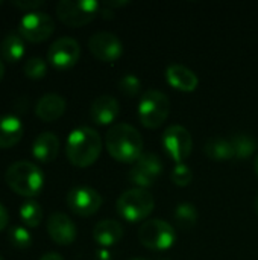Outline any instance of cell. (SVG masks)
I'll return each mask as SVG.
<instances>
[{
  "label": "cell",
  "mask_w": 258,
  "mask_h": 260,
  "mask_svg": "<svg viewBox=\"0 0 258 260\" xmlns=\"http://www.w3.org/2000/svg\"><path fill=\"white\" fill-rule=\"evenodd\" d=\"M105 146L114 160L120 163H135L143 154V137L132 125L116 123L106 133Z\"/></svg>",
  "instance_id": "6da1fadb"
},
{
  "label": "cell",
  "mask_w": 258,
  "mask_h": 260,
  "mask_svg": "<svg viewBox=\"0 0 258 260\" xmlns=\"http://www.w3.org/2000/svg\"><path fill=\"white\" fill-rule=\"evenodd\" d=\"M102 152V139L99 133L90 126L73 129L67 139L65 154L71 165L87 168L93 165Z\"/></svg>",
  "instance_id": "7a4b0ae2"
},
{
  "label": "cell",
  "mask_w": 258,
  "mask_h": 260,
  "mask_svg": "<svg viewBox=\"0 0 258 260\" xmlns=\"http://www.w3.org/2000/svg\"><path fill=\"white\" fill-rule=\"evenodd\" d=\"M6 184L9 189L24 198H35L44 187V175L41 169L32 161H15L5 174Z\"/></svg>",
  "instance_id": "3957f363"
},
{
  "label": "cell",
  "mask_w": 258,
  "mask_h": 260,
  "mask_svg": "<svg viewBox=\"0 0 258 260\" xmlns=\"http://www.w3.org/2000/svg\"><path fill=\"white\" fill-rule=\"evenodd\" d=\"M154 206L155 201L152 193L148 189L140 187L123 192L116 203L117 213L128 222H140L146 219L152 213Z\"/></svg>",
  "instance_id": "277c9868"
},
{
  "label": "cell",
  "mask_w": 258,
  "mask_h": 260,
  "mask_svg": "<svg viewBox=\"0 0 258 260\" xmlns=\"http://www.w3.org/2000/svg\"><path fill=\"white\" fill-rule=\"evenodd\" d=\"M170 99L160 90H148L138 104V119L143 126L155 129L161 126L170 114Z\"/></svg>",
  "instance_id": "5b68a950"
},
{
  "label": "cell",
  "mask_w": 258,
  "mask_h": 260,
  "mask_svg": "<svg viewBox=\"0 0 258 260\" xmlns=\"http://www.w3.org/2000/svg\"><path fill=\"white\" fill-rule=\"evenodd\" d=\"M55 9L58 18L64 24L70 27H81L94 20L102 6L96 0H59Z\"/></svg>",
  "instance_id": "8992f818"
},
{
  "label": "cell",
  "mask_w": 258,
  "mask_h": 260,
  "mask_svg": "<svg viewBox=\"0 0 258 260\" xmlns=\"http://www.w3.org/2000/svg\"><path fill=\"white\" fill-rule=\"evenodd\" d=\"M173 227L163 219H149L138 229V241L143 247L154 251L169 250L175 244Z\"/></svg>",
  "instance_id": "52a82bcc"
},
{
  "label": "cell",
  "mask_w": 258,
  "mask_h": 260,
  "mask_svg": "<svg viewBox=\"0 0 258 260\" xmlns=\"http://www.w3.org/2000/svg\"><path fill=\"white\" fill-rule=\"evenodd\" d=\"M55 30L53 18L41 11L27 12L21 17L18 23V34L23 40L30 43H43L46 41Z\"/></svg>",
  "instance_id": "ba28073f"
},
{
  "label": "cell",
  "mask_w": 258,
  "mask_h": 260,
  "mask_svg": "<svg viewBox=\"0 0 258 260\" xmlns=\"http://www.w3.org/2000/svg\"><path fill=\"white\" fill-rule=\"evenodd\" d=\"M161 140L167 155L176 163H184V160L190 155L193 149L192 134L182 125L167 126L163 133Z\"/></svg>",
  "instance_id": "9c48e42d"
},
{
  "label": "cell",
  "mask_w": 258,
  "mask_h": 260,
  "mask_svg": "<svg viewBox=\"0 0 258 260\" xmlns=\"http://www.w3.org/2000/svg\"><path fill=\"white\" fill-rule=\"evenodd\" d=\"M81 58V46L75 38L61 37L55 40L47 50V61L58 70L73 67Z\"/></svg>",
  "instance_id": "30bf717a"
},
{
  "label": "cell",
  "mask_w": 258,
  "mask_h": 260,
  "mask_svg": "<svg viewBox=\"0 0 258 260\" xmlns=\"http://www.w3.org/2000/svg\"><path fill=\"white\" fill-rule=\"evenodd\" d=\"M102 197L88 186H76L67 193V206L78 216H91L102 207Z\"/></svg>",
  "instance_id": "8fae6325"
},
{
  "label": "cell",
  "mask_w": 258,
  "mask_h": 260,
  "mask_svg": "<svg viewBox=\"0 0 258 260\" xmlns=\"http://www.w3.org/2000/svg\"><path fill=\"white\" fill-rule=\"evenodd\" d=\"M90 52L103 62H113L123 53V44L120 38L111 32H96L88 38Z\"/></svg>",
  "instance_id": "7c38bea8"
},
{
  "label": "cell",
  "mask_w": 258,
  "mask_h": 260,
  "mask_svg": "<svg viewBox=\"0 0 258 260\" xmlns=\"http://www.w3.org/2000/svg\"><path fill=\"white\" fill-rule=\"evenodd\" d=\"M47 233L55 244L65 247L75 242L78 230L75 222L65 213L56 212L47 219Z\"/></svg>",
  "instance_id": "4fadbf2b"
},
{
  "label": "cell",
  "mask_w": 258,
  "mask_h": 260,
  "mask_svg": "<svg viewBox=\"0 0 258 260\" xmlns=\"http://www.w3.org/2000/svg\"><path fill=\"white\" fill-rule=\"evenodd\" d=\"M120 113V104L116 98L109 94H102L96 98L90 107V117L97 125L113 123Z\"/></svg>",
  "instance_id": "5bb4252c"
},
{
  "label": "cell",
  "mask_w": 258,
  "mask_h": 260,
  "mask_svg": "<svg viewBox=\"0 0 258 260\" xmlns=\"http://www.w3.org/2000/svg\"><path fill=\"white\" fill-rule=\"evenodd\" d=\"M65 99L61 94L56 93H47L43 94L36 105H35V114L43 120V122H55L59 119L64 111H65Z\"/></svg>",
  "instance_id": "9a60e30c"
},
{
  "label": "cell",
  "mask_w": 258,
  "mask_h": 260,
  "mask_svg": "<svg viewBox=\"0 0 258 260\" xmlns=\"http://www.w3.org/2000/svg\"><path fill=\"white\" fill-rule=\"evenodd\" d=\"M32 155L41 163H50L58 157L59 139L55 133L46 131L35 137L32 143Z\"/></svg>",
  "instance_id": "2e32d148"
},
{
  "label": "cell",
  "mask_w": 258,
  "mask_h": 260,
  "mask_svg": "<svg viewBox=\"0 0 258 260\" xmlns=\"http://www.w3.org/2000/svg\"><path fill=\"white\" fill-rule=\"evenodd\" d=\"M166 79L173 88L181 91H193L199 84L196 73L182 64H170L166 69Z\"/></svg>",
  "instance_id": "e0dca14e"
},
{
  "label": "cell",
  "mask_w": 258,
  "mask_h": 260,
  "mask_svg": "<svg viewBox=\"0 0 258 260\" xmlns=\"http://www.w3.org/2000/svg\"><path fill=\"white\" fill-rule=\"evenodd\" d=\"M93 238L96 244L103 248L117 245L123 238V227L114 219H103L93 229Z\"/></svg>",
  "instance_id": "ac0fdd59"
},
{
  "label": "cell",
  "mask_w": 258,
  "mask_h": 260,
  "mask_svg": "<svg viewBox=\"0 0 258 260\" xmlns=\"http://www.w3.org/2000/svg\"><path fill=\"white\" fill-rule=\"evenodd\" d=\"M23 137L21 120L14 114L0 116V149L15 146Z\"/></svg>",
  "instance_id": "d6986e66"
},
{
  "label": "cell",
  "mask_w": 258,
  "mask_h": 260,
  "mask_svg": "<svg viewBox=\"0 0 258 260\" xmlns=\"http://www.w3.org/2000/svg\"><path fill=\"white\" fill-rule=\"evenodd\" d=\"M0 53L6 62L14 64L20 61L24 55V40L21 38V35L15 32L6 34L0 43Z\"/></svg>",
  "instance_id": "ffe728a7"
},
{
  "label": "cell",
  "mask_w": 258,
  "mask_h": 260,
  "mask_svg": "<svg viewBox=\"0 0 258 260\" xmlns=\"http://www.w3.org/2000/svg\"><path fill=\"white\" fill-rule=\"evenodd\" d=\"M205 154L213 161H228L234 158V149L230 139L224 137H211L205 143Z\"/></svg>",
  "instance_id": "44dd1931"
},
{
  "label": "cell",
  "mask_w": 258,
  "mask_h": 260,
  "mask_svg": "<svg viewBox=\"0 0 258 260\" xmlns=\"http://www.w3.org/2000/svg\"><path fill=\"white\" fill-rule=\"evenodd\" d=\"M230 142L234 149V158H237V160H246V158L252 157L257 149V142L249 134H243V133L234 134L230 139Z\"/></svg>",
  "instance_id": "7402d4cb"
},
{
  "label": "cell",
  "mask_w": 258,
  "mask_h": 260,
  "mask_svg": "<svg viewBox=\"0 0 258 260\" xmlns=\"http://www.w3.org/2000/svg\"><path fill=\"white\" fill-rule=\"evenodd\" d=\"M198 218H199L198 209L193 204H190V203H181L173 210L175 224L179 229H182V230L193 229L196 225V222H198Z\"/></svg>",
  "instance_id": "603a6c76"
},
{
  "label": "cell",
  "mask_w": 258,
  "mask_h": 260,
  "mask_svg": "<svg viewBox=\"0 0 258 260\" xmlns=\"http://www.w3.org/2000/svg\"><path fill=\"white\" fill-rule=\"evenodd\" d=\"M20 218L26 227L35 229L43 221V209L35 200H27L20 207Z\"/></svg>",
  "instance_id": "cb8c5ba5"
},
{
  "label": "cell",
  "mask_w": 258,
  "mask_h": 260,
  "mask_svg": "<svg viewBox=\"0 0 258 260\" xmlns=\"http://www.w3.org/2000/svg\"><path fill=\"white\" fill-rule=\"evenodd\" d=\"M135 166H138L140 169H143L149 177H152L155 181L158 180V177H161L163 174V161L161 158L154 154V152H143L141 157L134 163Z\"/></svg>",
  "instance_id": "d4e9b609"
},
{
  "label": "cell",
  "mask_w": 258,
  "mask_h": 260,
  "mask_svg": "<svg viewBox=\"0 0 258 260\" xmlns=\"http://www.w3.org/2000/svg\"><path fill=\"white\" fill-rule=\"evenodd\" d=\"M8 241L17 250H26L32 245V236L24 227H12L8 232Z\"/></svg>",
  "instance_id": "484cf974"
},
{
  "label": "cell",
  "mask_w": 258,
  "mask_h": 260,
  "mask_svg": "<svg viewBox=\"0 0 258 260\" xmlns=\"http://www.w3.org/2000/svg\"><path fill=\"white\" fill-rule=\"evenodd\" d=\"M23 72L27 78L30 79H41L47 73V64L43 58L40 56H32L24 62Z\"/></svg>",
  "instance_id": "4316f807"
},
{
  "label": "cell",
  "mask_w": 258,
  "mask_h": 260,
  "mask_svg": "<svg viewBox=\"0 0 258 260\" xmlns=\"http://www.w3.org/2000/svg\"><path fill=\"white\" fill-rule=\"evenodd\" d=\"M140 88H141V82L135 75L128 73V75L122 76L120 81H119V90L128 98L137 96L140 93Z\"/></svg>",
  "instance_id": "83f0119b"
},
{
  "label": "cell",
  "mask_w": 258,
  "mask_h": 260,
  "mask_svg": "<svg viewBox=\"0 0 258 260\" xmlns=\"http://www.w3.org/2000/svg\"><path fill=\"white\" fill-rule=\"evenodd\" d=\"M172 181L179 186V187H186L192 183L193 180V172L192 169L186 165V163H176V166L172 171Z\"/></svg>",
  "instance_id": "f1b7e54d"
},
{
  "label": "cell",
  "mask_w": 258,
  "mask_h": 260,
  "mask_svg": "<svg viewBox=\"0 0 258 260\" xmlns=\"http://www.w3.org/2000/svg\"><path fill=\"white\" fill-rule=\"evenodd\" d=\"M15 8L21 9V11H27V12H33L38 8L44 6L43 0H12L11 2Z\"/></svg>",
  "instance_id": "f546056e"
},
{
  "label": "cell",
  "mask_w": 258,
  "mask_h": 260,
  "mask_svg": "<svg viewBox=\"0 0 258 260\" xmlns=\"http://www.w3.org/2000/svg\"><path fill=\"white\" fill-rule=\"evenodd\" d=\"M8 222H9V213L5 209V206L0 204V232H3L8 227Z\"/></svg>",
  "instance_id": "4dcf8cb0"
},
{
  "label": "cell",
  "mask_w": 258,
  "mask_h": 260,
  "mask_svg": "<svg viewBox=\"0 0 258 260\" xmlns=\"http://www.w3.org/2000/svg\"><path fill=\"white\" fill-rule=\"evenodd\" d=\"M40 260H64V259H62V256H61V254H58V253H47V254H44V256H43Z\"/></svg>",
  "instance_id": "1f68e13d"
},
{
  "label": "cell",
  "mask_w": 258,
  "mask_h": 260,
  "mask_svg": "<svg viewBox=\"0 0 258 260\" xmlns=\"http://www.w3.org/2000/svg\"><path fill=\"white\" fill-rule=\"evenodd\" d=\"M129 2H105L103 3V6L105 8H117V6H125V5H128Z\"/></svg>",
  "instance_id": "d6a6232c"
},
{
  "label": "cell",
  "mask_w": 258,
  "mask_h": 260,
  "mask_svg": "<svg viewBox=\"0 0 258 260\" xmlns=\"http://www.w3.org/2000/svg\"><path fill=\"white\" fill-rule=\"evenodd\" d=\"M3 76H5V64H3V61L0 59V81L3 79Z\"/></svg>",
  "instance_id": "836d02e7"
},
{
  "label": "cell",
  "mask_w": 258,
  "mask_h": 260,
  "mask_svg": "<svg viewBox=\"0 0 258 260\" xmlns=\"http://www.w3.org/2000/svg\"><path fill=\"white\" fill-rule=\"evenodd\" d=\"M254 206H255V212H257V215H258V195H257V198H255V203H254Z\"/></svg>",
  "instance_id": "e575fe53"
},
{
  "label": "cell",
  "mask_w": 258,
  "mask_h": 260,
  "mask_svg": "<svg viewBox=\"0 0 258 260\" xmlns=\"http://www.w3.org/2000/svg\"><path fill=\"white\" fill-rule=\"evenodd\" d=\"M254 166H255V174L258 175V155L257 158H255V165H254Z\"/></svg>",
  "instance_id": "d590c367"
},
{
  "label": "cell",
  "mask_w": 258,
  "mask_h": 260,
  "mask_svg": "<svg viewBox=\"0 0 258 260\" xmlns=\"http://www.w3.org/2000/svg\"><path fill=\"white\" fill-rule=\"evenodd\" d=\"M129 260H146V259H138V257H137V259H129Z\"/></svg>",
  "instance_id": "8d00e7d4"
},
{
  "label": "cell",
  "mask_w": 258,
  "mask_h": 260,
  "mask_svg": "<svg viewBox=\"0 0 258 260\" xmlns=\"http://www.w3.org/2000/svg\"><path fill=\"white\" fill-rule=\"evenodd\" d=\"M0 260H3V257H2V256H0Z\"/></svg>",
  "instance_id": "74e56055"
},
{
  "label": "cell",
  "mask_w": 258,
  "mask_h": 260,
  "mask_svg": "<svg viewBox=\"0 0 258 260\" xmlns=\"http://www.w3.org/2000/svg\"><path fill=\"white\" fill-rule=\"evenodd\" d=\"M0 5H2V2H0Z\"/></svg>",
  "instance_id": "f35d334b"
}]
</instances>
